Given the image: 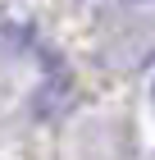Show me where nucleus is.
I'll use <instances>...</instances> for the list:
<instances>
[{
  "label": "nucleus",
  "instance_id": "f257e3e1",
  "mask_svg": "<svg viewBox=\"0 0 155 160\" xmlns=\"http://www.w3.org/2000/svg\"><path fill=\"white\" fill-rule=\"evenodd\" d=\"M151 92H155V87H151Z\"/></svg>",
  "mask_w": 155,
  "mask_h": 160
}]
</instances>
